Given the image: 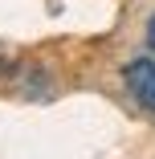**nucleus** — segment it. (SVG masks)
Returning <instances> with one entry per match:
<instances>
[{
    "instance_id": "obj_2",
    "label": "nucleus",
    "mask_w": 155,
    "mask_h": 159,
    "mask_svg": "<svg viewBox=\"0 0 155 159\" xmlns=\"http://www.w3.org/2000/svg\"><path fill=\"white\" fill-rule=\"evenodd\" d=\"M147 49H151V57H155V16L147 20Z\"/></svg>"
},
{
    "instance_id": "obj_1",
    "label": "nucleus",
    "mask_w": 155,
    "mask_h": 159,
    "mask_svg": "<svg viewBox=\"0 0 155 159\" xmlns=\"http://www.w3.org/2000/svg\"><path fill=\"white\" fill-rule=\"evenodd\" d=\"M122 86L139 110L155 114V57H131L122 66Z\"/></svg>"
}]
</instances>
